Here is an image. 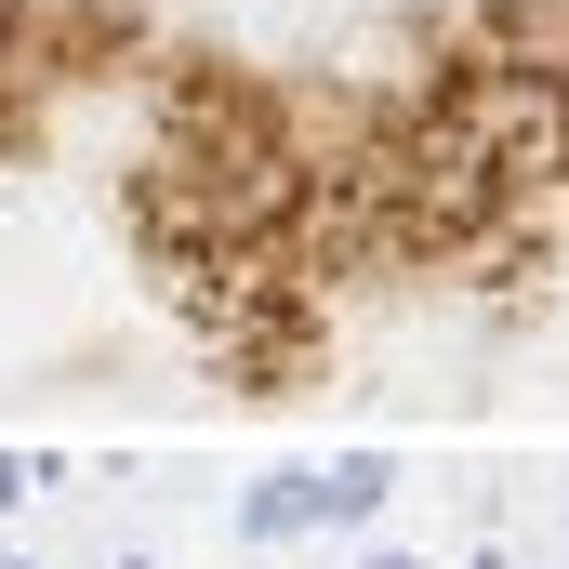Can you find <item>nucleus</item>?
<instances>
[{"mask_svg":"<svg viewBox=\"0 0 569 569\" xmlns=\"http://www.w3.org/2000/svg\"><path fill=\"white\" fill-rule=\"evenodd\" d=\"M27 80V0H0V93Z\"/></svg>","mask_w":569,"mask_h":569,"instance_id":"obj_1","label":"nucleus"}]
</instances>
